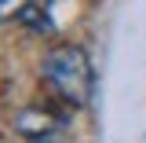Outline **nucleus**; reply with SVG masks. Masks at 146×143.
<instances>
[{
    "label": "nucleus",
    "mask_w": 146,
    "mask_h": 143,
    "mask_svg": "<svg viewBox=\"0 0 146 143\" xmlns=\"http://www.w3.org/2000/svg\"><path fill=\"white\" fill-rule=\"evenodd\" d=\"M44 81L66 107H73V110L88 107L91 92H95V70H91L88 52L77 48V44L51 48L44 55Z\"/></svg>",
    "instance_id": "nucleus-1"
},
{
    "label": "nucleus",
    "mask_w": 146,
    "mask_h": 143,
    "mask_svg": "<svg viewBox=\"0 0 146 143\" xmlns=\"http://www.w3.org/2000/svg\"><path fill=\"white\" fill-rule=\"evenodd\" d=\"M15 128L22 132V136H29V140H51L55 132H58V121H55L51 114H44V110H36V107H29V110H22L18 114V121H15Z\"/></svg>",
    "instance_id": "nucleus-2"
},
{
    "label": "nucleus",
    "mask_w": 146,
    "mask_h": 143,
    "mask_svg": "<svg viewBox=\"0 0 146 143\" xmlns=\"http://www.w3.org/2000/svg\"><path fill=\"white\" fill-rule=\"evenodd\" d=\"M26 4H29V0H0V22H4V18H18Z\"/></svg>",
    "instance_id": "nucleus-3"
}]
</instances>
